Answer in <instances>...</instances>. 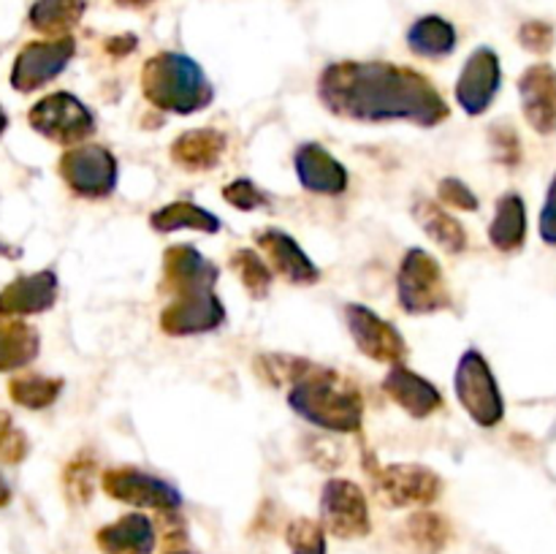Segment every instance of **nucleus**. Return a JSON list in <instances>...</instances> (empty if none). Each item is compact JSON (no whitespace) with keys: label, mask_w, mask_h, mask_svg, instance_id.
Wrapping results in <instances>:
<instances>
[{"label":"nucleus","mask_w":556,"mask_h":554,"mask_svg":"<svg viewBox=\"0 0 556 554\" xmlns=\"http://www.w3.org/2000/svg\"><path fill=\"white\" fill-rule=\"evenodd\" d=\"M74 41L68 36L52 38V41L27 43L14 60L11 71V85L20 92H33L52 81L54 76L63 74L68 60L74 58Z\"/></svg>","instance_id":"obj_13"},{"label":"nucleus","mask_w":556,"mask_h":554,"mask_svg":"<svg viewBox=\"0 0 556 554\" xmlns=\"http://www.w3.org/2000/svg\"><path fill=\"white\" fill-rule=\"evenodd\" d=\"M60 174L76 196L103 199L117 188V158L101 144H76L60 158Z\"/></svg>","instance_id":"obj_8"},{"label":"nucleus","mask_w":556,"mask_h":554,"mask_svg":"<svg viewBox=\"0 0 556 554\" xmlns=\"http://www.w3.org/2000/svg\"><path fill=\"white\" fill-rule=\"evenodd\" d=\"M438 190H440V199H443L448 206H454V210H462V212L478 210V196L472 193L462 179L445 177Z\"/></svg>","instance_id":"obj_35"},{"label":"nucleus","mask_w":556,"mask_h":554,"mask_svg":"<svg viewBox=\"0 0 556 554\" xmlns=\"http://www.w3.org/2000/svg\"><path fill=\"white\" fill-rule=\"evenodd\" d=\"M291 554H326V530L313 519H293L286 530Z\"/></svg>","instance_id":"obj_31"},{"label":"nucleus","mask_w":556,"mask_h":554,"mask_svg":"<svg viewBox=\"0 0 556 554\" xmlns=\"http://www.w3.org/2000/svg\"><path fill=\"white\" fill-rule=\"evenodd\" d=\"M413 215H416L418 226H421L443 250H448V253H462V250L467 248L465 226H462L451 212H445L440 204L421 199L416 204V210H413Z\"/></svg>","instance_id":"obj_24"},{"label":"nucleus","mask_w":556,"mask_h":554,"mask_svg":"<svg viewBox=\"0 0 556 554\" xmlns=\"http://www.w3.org/2000/svg\"><path fill=\"white\" fill-rule=\"evenodd\" d=\"M521 109L525 117L538 134H554L556 130V71L552 65L538 63L525 71L519 79Z\"/></svg>","instance_id":"obj_16"},{"label":"nucleus","mask_w":556,"mask_h":554,"mask_svg":"<svg viewBox=\"0 0 556 554\" xmlns=\"http://www.w3.org/2000/svg\"><path fill=\"white\" fill-rule=\"evenodd\" d=\"M345 320L353 342H356V348L364 356L375 358L380 364H391V367L405 364L407 345L405 337L396 331V326H391L389 320H383L378 313L364 307V304H348Z\"/></svg>","instance_id":"obj_10"},{"label":"nucleus","mask_w":556,"mask_h":554,"mask_svg":"<svg viewBox=\"0 0 556 554\" xmlns=\"http://www.w3.org/2000/svg\"><path fill=\"white\" fill-rule=\"evenodd\" d=\"M81 11H85V0H38L30 9V25L38 33L63 38V33H68L79 22Z\"/></svg>","instance_id":"obj_27"},{"label":"nucleus","mask_w":556,"mask_h":554,"mask_svg":"<svg viewBox=\"0 0 556 554\" xmlns=\"http://www.w3.org/2000/svg\"><path fill=\"white\" fill-rule=\"evenodd\" d=\"M103 489L119 503L139 505V508L177 511L182 498L177 489L152 473L136 470V467H114L103 473Z\"/></svg>","instance_id":"obj_12"},{"label":"nucleus","mask_w":556,"mask_h":554,"mask_svg":"<svg viewBox=\"0 0 556 554\" xmlns=\"http://www.w3.org/2000/svg\"><path fill=\"white\" fill-rule=\"evenodd\" d=\"M320 514L337 538H362L369 532V505L362 487L345 478H331L320 492Z\"/></svg>","instance_id":"obj_11"},{"label":"nucleus","mask_w":556,"mask_h":554,"mask_svg":"<svg viewBox=\"0 0 556 554\" xmlns=\"http://www.w3.org/2000/svg\"><path fill=\"white\" fill-rule=\"evenodd\" d=\"M98 546L106 554H150L155 549V525L144 514H128L98 530Z\"/></svg>","instance_id":"obj_20"},{"label":"nucleus","mask_w":556,"mask_h":554,"mask_svg":"<svg viewBox=\"0 0 556 554\" xmlns=\"http://www.w3.org/2000/svg\"><path fill=\"white\" fill-rule=\"evenodd\" d=\"M152 228L161 234L179 231V228H195V231L215 234L220 228V221H217L212 212H206L204 206L193 204V201H174V204L161 206V210L152 215Z\"/></svg>","instance_id":"obj_25"},{"label":"nucleus","mask_w":556,"mask_h":554,"mask_svg":"<svg viewBox=\"0 0 556 554\" xmlns=\"http://www.w3.org/2000/svg\"><path fill=\"white\" fill-rule=\"evenodd\" d=\"M231 269L237 272L242 286L248 288V293L253 299H264L269 293L271 280H275V272H271L269 261L261 259L255 250H237L231 255Z\"/></svg>","instance_id":"obj_30"},{"label":"nucleus","mask_w":556,"mask_h":554,"mask_svg":"<svg viewBox=\"0 0 556 554\" xmlns=\"http://www.w3.org/2000/svg\"><path fill=\"white\" fill-rule=\"evenodd\" d=\"M33 128L47 139L58 141L63 147L81 144L87 136L96 134V117L90 109L71 92H52L41 98L27 114Z\"/></svg>","instance_id":"obj_7"},{"label":"nucleus","mask_w":556,"mask_h":554,"mask_svg":"<svg viewBox=\"0 0 556 554\" xmlns=\"http://www.w3.org/2000/svg\"><path fill=\"white\" fill-rule=\"evenodd\" d=\"M407 43L413 47V52L424 54V58H445L448 52H454L456 30L440 16H424L410 27Z\"/></svg>","instance_id":"obj_26"},{"label":"nucleus","mask_w":556,"mask_h":554,"mask_svg":"<svg viewBox=\"0 0 556 554\" xmlns=\"http://www.w3.org/2000/svg\"><path fill=\"white\" fill-rule=\"evenodd\" d=\"M320 101L337 117L358 123L405 119L421 128L443 123L448 103L427 76L389 63H334L320 74Z\"/></svg>","instance_id":"obj_1"},{"label":"nucleus","mask_w":556,"mask_h":554,"mask_svg":"<svg viewBox=\"0 0 556 554\" xmlns=\"http://www.w3.org/2000/svg\"><path fill=\"white\" fill-rule=\"evenodd\" d=\"M9 500H11V487H9V481L3 478V473H0V508H3Z\"/></svg>","instance_id":"obj_38"},{"label":"nucleus","mask_w":556,"mask_h":554,"mask_svg":"<svg viewBox=\"0 0 556 554\" xmlns=\"http://www.w3.org/2000/svg\"><path fill=\"white\" fill-rule=\"evenodd\" d=\"M92 476H96V467H92V462H74V465L65 470V487H68L71 492V500H76V503H87L92 494Z\"/></svg>","instance_id":"obj_34"},{"label":"nucleus","mask_w":556,"mask_h":554,"mask_svg":"<svg viewBox=\"0 0 556 554\" xmlns=\"http://www.w3.org/2000/svg\"><path fill=\"white\" fill-rule=\"evenodd\" d=\"M396 293H400L402 310L410 315H429L451 307V293L445 286L443 269L421 248L407 250L405 259H402Z\"/></svg>","instance_id":"obj_5"},{"label":"nucleus","mask_w":556,"mask_h":554,"mask_svg":"<svg viewBox=\"0 0 556 554\" xmlns=\"http://www.w3.org/2000/svg\"><path fill=\"white\" fill-rule=\"evenodd\" d=\"M226 152V136L215 128H195L185 130L172 144L174 163H179L188 172H206L220 163Z\"/></svg>","instance_id":"obj_21"},{"label":"nucleus","mask_w":556,"mask_h":554,"mask_svg":"<svg viewBox=\"0 0 556 554\" xmlns=\"http://www.w3.org/2000/svg\"><path fill=\"white\" fill-rule=\"evenodd\" d=\"M375 492L391 508L434 503L443 492V481L424 465H389L372 473Z\"/></svg>","instance_id":"obj_9"},{"label":"nucleus","mask_w":556,"mask_h":554,"mask_svg":"<svg viewBox=\"0 0 556 554\" xmlns=\"http://www.w3.org/2000/svg\"><path fill=\"white\" fill-rule=\"evenodd\" d=\"M288 394L293 411L329 432H358L364 424L362 391L334 369L307 362Z\"/></svg>","instance_id":"obj_3"},{"label":"nucleus","mask_w":556,"mask_h":554,"mask_svg":"<svg viewBox=\"0 0 556 554\" xmlns=\"http://www.w3.org/2000/svg\"><path fill=\"white\" fill-rule=\"evenodd\" d=\"M41 337L20 318H0V373L20 369L38 356Z\"/></svg>","instance_id":"obj_23"},{"label":"nucleus","mask_w":556,"mask_h":554,"mask_svg":"<svg viewBox=\"0 0 556 554\" xmlns=\"http://www.w3.org/2000/svg\"><path fill=\"white\" fill-rule=\"evenodd\" d=\"M54 299H58V275L52 269L20 275L0 291V315L20 318V315L43 313L52 307Z\"/></svg>","instance_id":"obj_17"},{"label":"nucleus","mask_w":556,"mask_h":554,"mask_svg":"<svg viewBox=\"0 0 556 554\" xmlns=\"http://www.w3.org/2000/svg\"><path fill=\"white\" fill-rule=\"evenodd\" d=\"M489 239L503 253H516L525 248L527 239V206L519 193H505L497 201L494 221L489 226Z\"/></svg>","instance_id":"obj_22"},{"label":"nucleus","mask_w":556,"mask_h":554,"mask_svg":"<svg viewBox=\"0 0 556 554\" xmlns=\"http://www.w3.org/2000/svg\"><path fill=\"white\" fill-rule=\"evenodd\" d=\"M60 389H63V380L43 378V375H25V378H14L9 383L11 400L30 411H43L52 405L60 396Z\"/></svg>","instance_id":"obj_29"},{"label":"nucleus","mask_w":556,"mask_h":554,"mask_svg":"<svg viewBox=\"0 0 556 554\" xmlns=\"http://www.w3.org/2000/svg\"><path fill=\"white\" fill-rule=\"evenodd\" d=\"M141 87L152 106L177 114L201 112L215 98V90L201 65L177 52H163L147 60L141 71Z\"/></svg>","instance_id":"obj_4"},{"label":"nucleus","mask_w":556,"mask_h":554,"mask_svg":"<svg viewBox=\"0 0 556 554\" xmlns=\"http://www.w3.org/2000/svg\"><path fill=\"white\" fill-rule=\"evenodd\" d=\"M456 396L481 427H497L505 416V402L497 378L481 351L470 348L456 367Z\"/></svg>","instance_id":"obj_6"},{"label":"nucleus","mask_w":556,"mask_h":554,"mask_svg":"<svg viewBox=\"0 0 556 554\" xmlns=\"http://www.w3.org/2000/svg\"><path fill=\"white\" fill-rule=\"evenodd\" d=\"M407 541L421 554L443 552L445 543L451 541V525L440 514H413L405 521Z\"/></svg>","instance_id":"obj_28"},{"label":"nucleus","mask_w":556,"mask_h":554,"mask_svg":"<svg viewBox=\"0 0 556 554\" xmlns=\"http://www.w3.org/2000/svg\"><path fill=\"white\" fill-rule=\"evenodd\" d=\"M27 454V438L22 435V429L14 427L9 413H0V462L5 465H14L22 462Z\"/></svg>","instance_id":"obj_32"},{"label":"nucleus","mask_w":556,"mask_h":554,"mask_svg":"<svg viewBox=\"0 0 556 554\" xmlns=\"http://www.w3.org/2000/svg\"><path fill=\"white\" fill-rule=\"evenodd\" d=\"M255 248L266 255L271 272H277L282 280L293 282V286H313L320 280V269L313 264V259L282 228L255 231Z\"/></svg>","instance_id":"obj_14"},{"label":"nucleus","mask_w":556,"mask_h":554,"mask_svg":"<svg viewBox=\"0 0 556 554\" xmlns=\"http://www.w3.org/2000/svg\"><path fill=\"white\" fill-rule=\"evenodd\" d=\"M217 266L193 244H174L163 255V288L168 304L161 313V329L172 337L206 335L223 326L226 307L215 293Z\"/></svg>","instance_id":"obj_2"},{"label":"nucleus","mask_w":556,"mask_h":554,"mask_svg":"<svg viewBox=\"0 0 556 554\" xmlns=\"http://www.w3.org/2000/svg\"><path fill=\"white\" fill-rule=\"evenodd\" d=\"M525 47L532 49V52H546L548 47H552V30L543 25H530L525 30Z\"/></svg>","instance_id":"obj_37"},{"label":"nucleus","mask_w":556,"mask_h":554,"mask_svg":"<svg viewBox=\"0 0 556 554\" xmlns=\"http://www.w3.org/2000/svg\"><path fill=\"white\" fill-rule=\"evenodd\" d=\"M500 79H503V71H500L497 54L486 47L478 49L462 68L456 101L467 114H483L500 92Z\"/></svg>","instance_id":"obj_15"},{"label":"nucleus","mask_w":556,"mask_h":554,"mask_svg":"<svg viewBox=\"0 0 556 554\" xmlns=\"http://www.w3.org/2000/svg\"><path fill=\"white\" fill-rule=\"evenodd\" d=\"M296 174L299 182L309 190V193L320 196H340L348 188V172L329 150L320 144H302L296 150Z\"/></svg>","instance_id":"obj_18"},{"label":"nucleus","mask_w":556,"mask_h":554,"mask_svg":"<svg viewBox=\"0 0 556 554\" xmlns=\"http://www.w3.org/2000/svg\"><path fill=\"white\" fill-rule=\"evenodd\" d=\"M383 389L396 405H402L416 418L432 416V413H438L443 407V394L438 391V386L429 383L427 378H421L413 369H407L405 364H396V367L389 369V375L383 380Z\"/></svg>","instance_id":"obj_19"},{"label":"nucleus","mask_w":556,"mask_h":554,"mask_svg":"<svg viewBox=\"0 0 556 554\" xmlns=\"http://www.w3.org/2000/svg\"><path fill=\"white\" fill-rule=\"evenodd\" d=\"M119 3H130V5H139V3H147V0H119Z\"/></svg>","instance_id":"obj_40"},{"label":"nucleus","mask_w":556,"mask_h":554,"mask_svg":"<svg viewBox=\"0 0 556 554\" xmlns=\"http://www.w3.org/2000/svg\"><path fill=\"white\" fill-rule=\"evenodd\" d=\"M5 125H9V117H5L3 106H0V134H3V130H5Z\"/></svg>","instance_id":"obj_39"},{"label":"nucleus","mask_w":556,"mask_h":554,"mask_svg":"<svg viewBox=\"0 0 556 554\" xmlns=\"http://www.w3.org/2000/svg\"><path fill=\"white\" fill-rule=\"evenodd\" d=\"M541 239L556 248V177L552 179V185H548L546 204H543L541 210Z\"/></svg>","instance_id":"obj_36"},{"label":"nucleus","mask_w":556,"mask_h":554,"mask_svg":"<svg viewBox=\"0 0 556 554\" xmlns=\"http://www.w3.org/2000/svg\"><path fill=\"white\" fill-rule=\"evenodd\" d=\"M223 196H226L228 204L237 206V210H244V212H253V210H258V206L269 204V199H266L264 190H261L255 182H250V179H237V182L226 185Z\"/></svg>","instance_id":"obj_33"}]
</instances>
